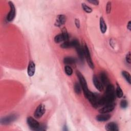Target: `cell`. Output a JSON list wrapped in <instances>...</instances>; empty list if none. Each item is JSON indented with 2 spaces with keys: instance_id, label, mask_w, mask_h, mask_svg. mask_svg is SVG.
I'll return each instance as SVG.
<instances>
[{
  "instance_id": "ac0fdd59",
  "label": "cell",
  "mask_w": 131,
  "mask_h": 131,
  "mask_svg": "<svg viewBox=\"0 0 131 131\" xmlns=\"http://www.w3.org/2000/svg\"><path fill=\"white\" fill-rule=\"evenodd\" d=\"M63 62L67 65L73 64L76 62V59L72 57H66L63 59Z\"/></svg>"
},
{
  "instance_id": "3957f363",
  "label": "cell",
  "mask_w": 131,
  "mask_h": 131,
  "mask_svg": "<svg viewBox=\"0 0 131 131\" xmlns=\"http://www.w3.org/2000/svg\"><path fill=\"white\" fill-rule=\"evenodd\" d=\"M83 50H84V57L86 59V62L88 63V66L92 69H94V64L93 62L92 61L89 49L88 46H86V45H84V46L83 47Z\"/></svg>"
},
{
  "instance_id": "5bb4252c",
  "label": "cell",
  "mask_w": 131,
  "mask_h": 131,
  "mask_svg": "<svg viewBox=\"0 0 131 131\" xmlns=\"http://www.w3.org/2000/svg\"><path fill=\"white\" fill-rule=\"evenodd\" d=\"M111 117V115L108 113H101V114L98 115L96 117V119L99 122H105L108 120Z\"/></svg>"
},
{
  "instance_id": "f1b7e54d",
  "label": "cell",
  "mask_w": 131,
  "mask_h": 131,
  "mask_svg": "<svg viewBox=\"0 0 131 131\" xmlns=\"http://www.w3.org/2000/svg\"><path fill=\"white\" fill-rule=\"evenodd\" d=\"M88 2L90 3H91L93 5H99V1H97V0H91V1H88Z\"/></svg>"
},
{
  "instance_id": "9c48e42d",
  "label": "cell",
  "mask_w": 131,
  "mask_h": 131,
  "mask_svg": "<svg viewBox=\"0 0 131 131\" xmlns=\"http://www.w3.org/2000/svg\"><path fill=\"white\" fill-rule=\"evenodd\" d=\"M17 117L15 115H11L6 117H5L4 118H2L1 119V123L2 124H8L11 123V122H13L15 120H16Z\"/></svg>"
},
{
  "instance_id": "e0dca14e",
  "label": "cell",
  "mask_w": 131,
  "mask_h": 131,
  "mask_svg": "<svg viewBox=\"0 0 131 131\" xmlns=\"http://www.w3.org/2000/svg\"><path fill=\"white\" fill-rule=\"evenodd\" d=\"M100 29L102 33H105L106 31L107 26L103 17L100 18Z\"/></svg>"
},
{
  "instance_id": "9a60e30c",
  "label": "cell",
  "mask_w": 131,
  "mask_h": 131,
  "mask_svg": "<svg viewBox=\"0 0 131 131\" xmlns=\"http://www.w3.org/2000/svg\"><path fill=\"white\" fill-rule=\"evenodd\" d=\"M105 128L108 131H118L119 127L118 125L113 122L107 123L105 126Z\"/></svg>"
},
{
  "instance_id": "1f68e13d",
  "label": "cell",
  "mask_w": 131,
  "mask_h": 131,
  "mask_svg": "<svg viewBox=\"0 0 131 131\" xmlns=\"http://www.w3.org/2000/svg\"><path fill=\"white\" fill-rule=\"evenodd\" d=\"M127 28L130 31L131 30V22L130 21H129L128 22V24L127 25Z\"/></svg>"
},
{
  "instance_id": "5b68a950",
  "label": "cell",
  "mask_w": 131,
  "mask_h": 131,
  "mask_svg": "<svg viewBox=\"0 0 131 131\" xmlns=\"http://www.w3.org/2000/svg\"><path fill=\"white\" fill-rule=\"evenodd\" d=\"M27 122L30 128L33 130H37V129L40 126L39 122L32 117L27 118Z\"/></svg>"
},
{
  "instance_id": "83f0119b",
  "label": "cell",
  "mask_w": 131,
  "mask_h": 131,
  "mask_svg": "<svg viewBox=\"0 0 131 131\" xmlns=\"http://www.w3.org/2000/svg\"><path fill=\"white\" fill-rule=\"evenodd\" d=\"M125 59H126V61L127 63H130L131 62V59H130V52H129L127 55H126V57H125Z\"/></svg>"
},
{
  "instance_id": "603a6c76",
  "label": "cell",
  "mask_w": 131,
  "mask_h": 131,
  "mask_svg": "<svg viewBox=\"0 0 131 131\" xmlns=\"http://www.w3.org/2000/svg\"><path fill=\"white\" fill-rule=\"evenodd\" d=\"M81 6H82V9L86 13H91L92 11H93V10L92 9L89 7L88 5H86L84 3H82L81 4Z\"/></svg>"
},
{
  "instance_id": "30bf717a",
  "label": "cell",
  "mask_w": 131,
  "mask_h": 131,
  "mask_svg": "<svg viewBox=\"0 0 131 131\" xmlns=\"http://www.w3.org/2000/svg\"><path fill=\"white\" fill-rule=\"evenodd\" d=\"M66 16L63 14H59L57 16L55 22V26L58 27H61L64 25L66 21Z\"/></svg>"
},
{
  "instance_id": "6da1fadb",
  "label": "cell",
  "mask_w": 131,
  "mask_h": 131,
  "mask_svg": "<svg viewBox=\"0 0 131 131\" xmlns=\"http://www.w3.org/2000/svg\"><path fill=\"white\" fill-rule=\"evenodd\" d=\"M85 97L88 99L90 103L95 108H97L100 106V101L101 96L99 94L96 93H93L91 91L89 92Z\"/></svg>"
},
{
  "instance_id": "4dcf8cb0",
  "label": "cell",
  "mask_w": 131,
  "mask_h": 131,
  "mask_svg": "<svg viewBox=\"0 0 131 131\" xmlns=\"http://www.w3.org/2000/svg\"><path fill=\"white\" fill-rule=\"evenodd\" d=\"M46 127L45 125H42V124H41V125L40 124V126L38 127V128L37 129V130H45L46 129Z\"/></svg>"
},
{
  "instance_id": "7402d4cb",
  "label": "cell",
  "mask_w": 131,
  "mask_h": 131,
  "mask_svg": "<svg viewBox=\"0 0 131 131\" xmlns=\"http://www.w3.org/2000/svg\"><path fill=\"white\" fill-rule=\"evenodd\" d=\"M54 41L55 42L58 43H60L61 42H62V41H64V37L62 35V34L61 33V34H59L57 35H56L54 37Z\"/></svg>"
},
{
  "instance_id": "cb8c5ba5",
  "label": "cell",
  "mask_w": 131,
  "mask_h": 131,
  "mask_svg": "<svg viewBox=\"0 0 131 131\" xmlns=\"http://www.w3.org/2000/svg\"><path fill=\"white\" fill-rule=\"evenodd\" d=\"M64 72L68 76H71L73 74V70L69 66H66L64 67Z\"/></svg>"
},
{
  "instance_id": "d4e9b609",
  "label": "cell",
  "mask_w": 131,
  "mask_h": 131,
  "mask_svg": "<svg viewBox=\"0 0 131 131\" xmlns=\"http://www.w3.org/2000/svg\"><path fill=\"white\" fill-rule=\"evenodd\" d=\"M62 33L61 34H62L63 37H64V41H68L69 40V34L68 33V32H67V30L66 29V28H63L62 29Z\"/></svg>"
},
{
  "instance_id": "f546056e",
  "label": "cell",
  "mask_w": 131,
  "mask_h": 131,
  "mask_svg": "<svg viewBox=\"0 0 131 131\" xmlns=\"http://www.w3.org/2000/svg\"><path fill=\"white\" fill-rule=\"evenodd\" d=\"M75 24L77 28H79L80 26V23L79 19L78 18H75Z\"/></svg>"
},
{
  "instance_id": "484cf974",
  "label": "cell",
  "mask_w": 131,
  "mask_h": 131,
  "mask_svg": "<svg viewBox=\"0 0 131 131\" xmlns=\"http://www.w3.org/2000/svg\"><path fill=\"white\" fill-rule=\"evenodd\" d=\"M128 106V102L126 100H122L120 102V106L122 108H126Z\"/></svg>"
},
{
  "instance_id": "7c38bea8",
  "label": "cell",
  "mask_w": 131,
  "mask_h": 131,
  "mask_svg": "<svg viewBox=\"0 0 131 131\" xmlns=\"http://www.w3.org/2000/svg\"><path fill=\"white\" fill-rule=\"evenodd\" d=\"M93 84H94L95 87L99 91L101 92L103 90V85H102V84L101 82V81H100L99 79L98 78V77L96 75L93 76Z\"/></svg>"
},
{
  "instance_id": "52a82bcc",
  "label": "cell",
  "mask_w": 131,
  "mask_h": 131,
  "mask_svg": "<svg viewBox=\"0 0 131 131\" xmlns=\"http://www.w3.org/2000/svg\"><path fill=\"white\" fill-rule=\"evenodd\" d=\"M115 104L114 102H111L106 104L102 106V107L99 110L100 113H108L113 111L115 108Z\"/></svg>"
},
{
  "instance_id": "277c9868",
  "label": "cell",
  "mask_w": 131,
  "mask_h": 131,
  "mask_svg": "<svg viewBox=\"0 0 131 131\" xmlns=\"http://www.w3.org/2000/svg\"><path fill=\"white\" fill-rule=\"evenodd\" d=\"M8 4L9 5L10 9L9 13L7 16L6 19L8 21H12V20H13L16 15V9L14 4L12 2L9 1L8 2Z\"/></svg>"
},
{
  "instance_id": "d6986e66",
  "label": "cell",
  "mask_w": 131,
  "mask_h": 131,
  "mask_svg": "<svg viewBox=\"0 0 131 131\" xmlns=\"http://www.w3.org/2000/svg\"><path fill=\"white\" fill-rule=\"evenodd\" d=\"M117 86H116V89L115 90V93H116V95L117 97L118 98H121L123 96V92L122 91V89L120 88V85L117 82Z\"/></svg>"
},
{
  "instance_id": "7a4b0ae2",
  "label": "cell",
  "mask_w": 131,
  "mask_h": 131,
  "mask_svg": "<svg viewBox=\"0 0 131 131\" xmlns=\"http://www.w3.org/2000/svg\"><path fill=\"white\" fill-rule=\"evenodd\" d=\"M76 74L78 77V79H79V80L80 82V84L82 89L84 95L85 97L87 95V94L89 93V92H90V91L89 90L85 78L84 77V76H83V75L79 71H77Z\"/></svg>"
},
{
  "instance_id": "ba28073f",
  "label": "cell",
  "mask_w": 131,
  "mask_h": 131,
  "mask_svg": "<svg viewBox=\"0 0 131 131\" xmlns=\"http://www.w3.org/2000/svg\"><path fill=\"white\" fill-rule=\"evenodd\" d=\"M78 40L76 39H74L71 41H66L60 45V47L63 49H68L72 47L76 48L78 45H79Z\"/></svg>"
},
{
  "instance_id": "4316f807",
  "label": "cell",
  "mask_w": 131,
  "mask_h": 131,
  "mask_svg": "<svg viewBox=\"0 0 131 131\" xmlns=\"http://www.w3.org/2000/svg\"><path fill=\"white\" fill-rule=\"evenodd\" d=\"M111 8H112V3L111 2L108 1L106 6V12L107 13H110L111 11Z\"/></svg>"
},
{
  "instance_id": "8fae6325",
  "label": "cell",
  "mask_w": 131,
  "mask_h": 131,
  "mask_svg": "<svg viewBox=\"0 0 131 131\" xmlns=\"http://www.w3.org/2000/svg\"><path fill=\"white\" fill-rule=\"evenodd\" d=\"M99 79L100 81H101V82L102 83L103 86H105L106 87L109 84H110L108 76H107L106 73L104 72H101L100 73Z\"/></svg>"
},
{
  "instance_id": "ffe728a7",
  "label": "cell",
  "mask_w": 131,
  "mask_h": 131,
  "mask_svg": "<svg viewBox=\"0 0 131 131\" xmlns=\"http://www.w3.org/2000/svg\"><path fill=\"white\" fill-rule=\"evenodd\" d=\"M122 75L124 77L126 81L129 84H131V76L130 74L126 71H122Z\"/></svg>"
},
{
  "instance_id": "d6a6232c",
  "label": "cell",
  "mask_w": 131,
  "mask_h": 131,
  "mask_svg": "<svg viewBox=\"0 0 131 131\" xmlns=\"http://www.w3.org/2000/svg\"><path fill=\"white\" fill-rule=\"evenodd\" d=\"M63 130H68L67 127V126H66V125H64V126H63Z\"/></svg>"
},
{
  "instance_id": "44dd1931",
  "label": "cell",
  "mask_w": 131,
  "mask_h": 131,
  "mask_svg": "<svg viewBox=\"0 0 131 131\" xmlns=\"http://www.w3.org/2000/svg\"><path fill=\"white\" fill-rule=\"evenodd\" d=\"M74 90L75 93L77 94V95H79L81 94V85L80 84V83H78V82H76L74 84Z\"/></svg>"
},
{
  "instance_id": "8992f818",
  "label": "cell",
  "mask_w": 131,
  "mask_h": 131,
  "mask_svg": "<svg viewBox=\"0 0 131 131\" xmlns=\"http://www.w3.org/2000/svg\"><path fill=\"white\" fill-rule=\"evenodd\" d=\"M45 112V106L43 104H40L36 108L34 113V116L36 119H39L42 117Z\"/></svg>"
},
{
  "instance_id": "2e32d148",
  "label": "cell",
  "mask_w": 131,
  "mask_h": 131,
  "mask_svg": "<svg viewBox=\"0 0 131 131\" xmlns=\"http://www.w3.org/2000/svg\"><path fill=\"white\" fill-rule=\"evenodd\" d=\"M76 52L77 53V54L79 56V58L80 60L82 61H83L84 57V50H83V47H81V45L79 44L78 45L76 48Z\"/></svg>"
},
{
  "instance_id": "4fadbf2b",
  "label": "cell",
  "mask_w": 131,
  "mask_h": 131,
  "mask_svg": "<svg viewBox=\"0 0 131 131\" xmlns=\"http://www.w3.org/2000/svg\"><path fill=\"white\" fill-rule=\"evenodd\" d=\"M35 72V64L33 61H30L27 68V73L29 76L32 77Z\"/></svg>"
}]
</instances>
